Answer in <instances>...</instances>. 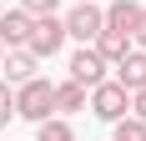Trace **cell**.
Masks as SVG:
<instances>
[{
    "mask_svg": "<svg viewBox=\"0 0 146 141\" xmlns=\"http://www.w3.org/2000/svg\"><path fill=\"white\" fill-rule=\"evenodd\" d=\"M50 111H56V106H50V81L30 76V81L15 91V116H25V121H45Z\"/></svg>",
    "mask_w": 146,
    "mask_h": 141,
    "instance_id": "1",
    "label": "cell"
},
{
    "mask_svg": "<svg viewBox=\"0 0 146 141\" xmlns=\"http://www.w3.org/2000/svg\"><path fill=\"white\" fill-rule=\"evenodd\" d=\"M60 41H66V20H56V15H35V20H30V41H25V51L40 61V56H56Z\"/></svg>",
    "mask_w": 146,
    "mask_h": 141,
    "instance_id": "2",
    "label": "cell"
},
{
    "mask_svg": "<svg viewBox=\"0 0 146 141\" xmlns=\"http://www.w3.org/2000/svg\"><path fill=\"white\" fill-rule=\"evenodd\" d=\"M126 106H131V91H126V86H116V81L91 86V111L101 116V121H121Z\"/></svg>",
    "mask_w": 146,
    "mask_h": 141,
    "instance_id": "3",
    "label": "cell"
},
{
    "mask_svg": "<svg viewBox=\"0 0 146 141\" xmlns=\"http://www.w3.org/2000/svg\"><path fill=\"white\" fill-rule=\"evenodd\" d=\"M71 81H76V86H86V91H91V86H101V81H106V61L96 56L91 45H81V51L71 56Z\"/></svg>",
    "mask_w": 146,
    "mask_h": 141,
    "instance_id": "4",
    "label": "cell"
},
{
    "mask_svg": "<svg viewBox=\"0 0 146 141\" xmlns=\"http://www.w3.org/2000/svg\"><path fill=\"white\" fill-rule=\"evenodd\" d=\"M106 20H101V10H96V5H91V0H81V5H76L71 15H66V35H76V41H96V30H101Z\"/></svg>",
    "mask_w": 146,
    "mask_h": 141,
    "instance_id": "5",
    "label": "cell"
},
{
    "mask_svg": "<svg viewBox=\"0 0 146 141\" xmlns=\"http://www.w3.org/2000/svg\"><path fill=\"white\" fill-rule=\"evenodd\" d=\"M30 20L35 15H25V10H0V45H25L30 41Z\"/></svg>",
    "mask_w": 146,
    "mask_h": 141,
    "instance_id": "6",
    "label": "cell"
},
{
    "mask_svg": "<svg viewBox=\"0 0 146 141\" xmlns=\"http://www.w3.org/2000/svg\"><path fill=\"white\" fill-rule=\"evenodd\" d=\"M116 86H126V91H141L146 86V51H126L116 61Z\"/></svg>",
    "mask_w": 146,
    "mask_h": 141,
    "instance_id": "7",
    "label": "cell"
},
{
    "mask_svg": "<svg viewBox=\"0 0 146 141\" xmlns=\"http://www.w3.org/2000/svg\"><path fill=\"white\" fill-rule=\"evenodd\" d=\"M0 70H5V81L25 86L30 76H35V56H30L25 45H15V51H5V56H0Z\"/></svg>",
    "mask_w": 146,
    "mask_h": 141,
    "instance_id": "8",
    "label": "cell"
},
{
    "mask_svg": "<svg viewBox=\"0 0 146 141\" xmlns=\"http://www.w3.org/2000/svg\"><path fill=\"white\" fill-rule=\"evenodd\" d=\"M91 51L111 66V61H121L126 51H131V35H121V30H106V25H101V30H96V41H91Z\"/></svg>",
    "mask_w": 146,
    "mask_h": 141,
    "instance_id": "9",
    "label": "cell"
},
{
    "mask_svg": "<svg viewBox=\"0 0 146 141\" xmlns=\"http://www.w3.org/2000/svg\"><path fill=\"white\" fill-rule=\"evenodd\" d=\"M136 15H141V5H136V0H111V5L101 10V20H106V30H121V35H131Z\"/></svg>",
    "mask_w": 146,
    "mask_h": 141,
    "instance_id": "10",
    "label": "cell"
},
{
    "mask_svg": "<svg viewBox=\"0 0 146 141\" xmlns=\"http://www.w3.org/2000/svg\"><path fill=\"white\" fill-rule=\"evenodd\" d=\"M50 106H56V111H81V106H86V86H76V81L50 86Z\"/></svg>",
    "mask_w": 146,
    "mask_h": 141,
    "instance_id": "11",
    "label": "cell"
},
{
    "mask_svg": "<svg viewBox=\"0 0 146 141\" xmlns=\"http://www.w3.org/2000/svg\"><path fill=\"white\" fill-rule=\"evenodd\" d=\"M35 141H76V131L56 116H45V121H35Z\"/></svg>",
    "mask_w": 146,
    "mask_h": 141,
    "instance_id": "12",
    "label": "cell"
},
{
    "mask_svg": "<svg viewBox=\"0 0 146 141\" xmlns=\"http://www.w3.org/2000/svg\"><path fill=\"white\" fill-rule=\"evenodd\" d=\"M111 141H146V126L136 116H121V121H111Z\"/></svg>",
    "mask_w": 146,
    "mask_h": 141,
    "instance_id": "13",
    "label": "cell"
},
{
    "mask_svg": "<svg viewBox=\"0 0 146 141\" xmlns=\"http://www.w3.org/2000/svg\"><path fill=\"white\" fill-rule=\"evenodd\" d=\"M15 116V91H10V81H0V126Z\"/></svg>",
    "mask_w": 146,
    "mask_h": 141,
    "instance_id": "14",
    "label": "cell"
},
{
    "mask_svg": "<svg viewBox=\"0 0 146 141\" xmlns=\"http://www.w3.org/2000/svg\"><path fill=\"white\" fill-rule=\"evenodd\" d=\"M56 5H60V0H20L25 15H56Z\"/></svg>",
    "mask_w": 146,
    "mask_h": 141,
    "instance_id": "15",
    "label": "cell"
},
{
    "mask_svg": "<svg viewBox=\"0 0 146 141\" xmlns=\"http://www.w3.org/2000/svg\"><path fill=\"white\" fill-rule=\"evenodd\" d=\"M126 116H136V121L146 126V86H141V91H131V111H126Z\"/></svg>",
    "mask_w": 146,
    "mask_h": 141,
    "instance_id": "16",
    "label": "cell"
},
{
    "mask_svg": "<svg viewBox=\"0 0 146 141\" xmlns=\"http://www.w3.org/2000/svg\"><path fill=\"white\" fill-rule=\"evenodd\" d=\"M131 41H136V51H146V10L136 15V25H131Z\"/></svg>",
    "mask_w": 146,
    "mask_h": 141,
    "instance_id": "17",
    "label": "cell"
},
{
    "mask_svg": "<svg viewBox=\"0 0 146 141\" xmlns=\"http://www.w3.org/2000/svg\"><path fill=\"white\" fill-rule=\"evenodd\" d=\"M0 56H5V45H0Z\"/></svg>",
    "mask_w": 146,
    "mask_h": 141,
    "instance_id": "18",
    "label": "cell"
}]
</instances>
